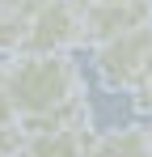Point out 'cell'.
I'll use <instances>...</instances> for the list:
<instances>
[{"instance_id":"cell-1","label":"cell","mask_w":152,"mask_h":157,"mask_svg":"<svg viewBox=\"0 0 152 157\" xmlns=\"http://www.w3.org/2000/svg\"><path fill=\"white\" fill-rule=\"evenodd\" d=\"M4 72L17 123L47 119L72 98H80V68L68 51H17L4 59Z\"/></svg>"},{"instance_id":"cell-2","label":"cell","mask_w":152,"mask_h":157,"mask_svg":"<svg viewBox=\"0 0 152 157\" xmlns=\"http://www.w3.org/2000/svg\"><path fill=\"white\" fill-rule=\"evenodd\" d=\"M148 51H152V26L106 38L93 47V72L110 94H131L139 89L144 68H148Z\"/></svg>"},{"instance_id":"cell-3","label":"cell","mask_w":152,"mask_h":157,"mask_svg":"<svg viewBox=\"0 0 152 157\" xmlns=\"http://www.w3.org/2000/svg\"><path fill=\"white\" fill-rule=\"evenodd\" d=\"M80 0H38L25 13L21 51H68L80 47Z\"/></svg>"},{"instance_id":"cell-4","label":"cell","mask_w":152,"mask_h":157,"mask_svg":"<svg viewBox=\"0 0 152 157\" xmlns=\"http://www.w3.org/2000/svg\"><path fill=\"white\" fill-rule=\"evenodd\" d=\"M144 26H152V0H80V38L93 47Z\"/></svg>"},{"instance_id":"cell-5","label":"cell","mask_w":152,"mask_h":157,"mask_svg":"<svg viewBox=\"0 0 152 157\" xmlns=\"http://www.w3.org/2000/svg\"><path fill=\"white\" fill-rule=\"evenodd\" d=\"M85 157H152L148 128L131 123V128H110V132H89Z\"/></svg>"},{"instance_id":"cell-6","label":"cell","mask_w":152,"mask_h":157,"mask_svg":"<svg viewBox=\"0 0 152 157\" xmlns=\"http://www.w3.org/2000/svg\"><path fill=\"white\" fill-rule=\"evenodd\" d=\"M89 132H25L21 157H85V140Z\"/></svg>"},{"instance_id":"cell-7","label":"cell","mask_w":152,"mask_h":157,"mask_svg":"<svg viewBox=\"0 0 152 157\" xmlns=\"http://www.w3.org/2000/svg\"><path fill=\"white\" fill-rule=\"evenodd\" d=\"M25 38V13H9L0 9V55H17Z\"/></svg>"},{"instance_id":"cell-8","label":"cell","mask_w":152,"mask_h":157,"mask_svg":"<svg viewBox=\"0 0 152 157\" xmlns=\"http://www.w3.org/2000/svg\"><path fill=\"white\" fill-rule=\"evenodd\" d=\"M21 140H25V132L17 128V123L0 128V157H17V153H21Z\"/></svg>"},{"instance_id":"cell-9","label":"cell","mask_w":152,"mask_h":157,"mask_svg":"<svg viewBox=\"0 0 152 157\" xmlns=\"http://www.w3.org/2000/svg\"><path fill=\"white\" fill-rule=\"evenodd\" d=\"M9 123H17V110H13V98H9V72L0 64V128H9Z\"/></svg>"},{"instance_id":"cell-10","label":"cell","mask_w":152,"mask_h":157,"mask_svg":"<svg viewBox=\"0 0 152 157\" xmlns=\"http://www.w3.org/2000/svg\"><path fill=\"white\" fill-rule=\"evenodd\" d=\"M38 0H0V9H9V13H30Z\"/></svg>"},{"instance_id":"cell-11","label":"cell","mask_w":152,"mask_h":157,"mask_svg":"<svg viewBox=\"0 0 152 157\" xmlns=\"http://www.w3.org/2000/svg\"><path fill=\"white\" fill-rule=\"evenodd\" d=\"M139 89H148V94H152V51H148V68H144V81H139Z\"/></svg>"},{"instance_id":"cell-12","label":"cell","mask_w":152,"mask_h":157,"mask_svg":"<svg viewBox=\"0 0 152 157\" xmlns=\"http://www.w3.org/2000/svg\"><path fill=\"white\" fill-rule=\"evenodd\" d=\"M148 140H152V128H148Z\"/></svg>"},{"instance_id":"cell-13","label":"cell","mask_w":152,"mask_h":157,"mask_svg":"<svg viewBox=\"0 0 152 157\" xmlns=\"http://www.w3.org/2000/svg\"><path fill=\"white\" fill-rule=\"evenodd\" d=\"M17 157H21V153H17Z\"/></svg>"}]
</instances>
